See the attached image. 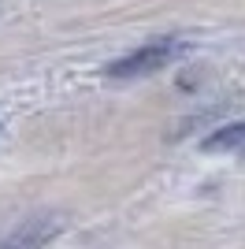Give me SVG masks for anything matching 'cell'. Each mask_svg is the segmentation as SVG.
Segmentation results:
<instances>
[{"label":"cell","instance_id":"6da1fadb","mask_svg":"<svg viewBox=\"0 0 245 249\" xmlns=\"http://www.w3.org/2000/svg\"><path fill=\"white\" fill-rule=\"evenodd\" d=\"M182 52L186 41H178V37H153V41L138 45L134 52L119 56L115 63H108L104 71H108V78H141V74H156L163 67H171Z\"/></svg>","mask_w":245,"mask_h":249},{"label":"cell","instance_id":"7a4b0ae2","mask_svg":"<svg viewBox=\"0 0 245 249\" xmlns=\"http://www.w3.org/2000/svg\"><path fill=\"white\" fill-rule=\"evenodd\" d=\"M60 231H63L60 216H34V219H26L19 231H11L8 238L0 242V249H45Z\"/></svg>","mask_w":245,"mask_h":249},{"label":"cell","instance_id":"3957f363","mask_svg":"<svg viewBox=\"0 0 245 249\" xmlns=\"http://www.w3.org/2000/svg\"><path fill=\"white\" fill-rule=\"evenodd\" d=\"M201 149L204 153H238V156H245V119L212 130V134L201 142Z\"/></svg>","mask_w":245,"mask_h":249}]
</instances>
